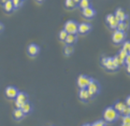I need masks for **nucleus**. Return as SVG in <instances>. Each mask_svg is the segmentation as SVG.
I'll list each match as a JSON object with an SVG mask.
<instances>
[{
	"label": "nucleus",
	"mask_w": 130,
	"mask_h": 126,
	"mask_svg": "<svg viewBox=\"0 0 130 126\" xmlns=\"http://www.w3.org/2000/svg\"><path fill=\"white\" fill-rule=\"evenodd\" d=\"M119 113L112 106L107 107L103 112V119L105 122H114L118 120Z\"/></svg>",
	"instance_id": "1"
},
{
	"label": "nucleus",
	"mask_w": 130,
	"mask_h": 126,
	"mask_svg": "<svg viewBox=\"0 0 130 126\" xmlns=\"http://www.w3.org/2000/svg\"><path fill=\"white\" fill-rule=\"evenodd\" d=\"M87 91H88L89 94L91 98H94L95 95H98L100 92V85L96 80H95L94 79H91V81L89 83L88 87H87Z\"/></svg>",
	"instance_id": "2"
},
{
	"label": "nucleus",
	"mask_w": 130,
	"mask_h": 126,
	"mask_svg": "<svg viewBox=\"0 0 130 126\" xmlns=\"http://www.w3.org/2000/svg\"><path fill=\"white\" fill-rule=\"evenodd\" d=\"M101 64L107 70L109 71H116L119 68L118 65L113 61L112 57H103L101 60Z\"/></svg>",
	"instance_id": "3"
},
{
	"label": "nucleus",
	"mask_w": 130,
	"mask_h": 126,
	"mask_svg": "<svg viewBox=\"0 0 130 126\" xmlns=\"http://www.w3.org/2000/svg\"><path fill=\"white\" fill-rule=\"evenodd\" d=\"M78 24L76 21L69 20L64 25V30L68 34H72V35H77L78 34Z\"/></svg>",
	"instance_id": "4"
},
{
	"label": "nucleus",
	"mask_w": 130,
	"mask_h": 126,
	"mask_svg": "<svg viewBox=\"0 0 130 126\" xmlns=\"http://www.w3.org/2000/svg\"><path fill=\"white\" fill-rule=\"evenodd\" d=\"M26 102H28V94L24 92H19L17 96L15 97V106L16 109H22Z\"/></svg>",
	"instance_id": "5"
},
{
	"label": "nucleus",
	"mask_w": 130,
	"mask_h": 126,
	"mask_svg": "<svg viewBox=\"0 0 130 126\" xmlns=\"http://www.w3.org/2000/svg\"><path fill=\"white\" fill-rule=\"evenodd\" d=\"M91 79L92 78H90L88 76H85V75H80L77 79L78 87L80 89H86L88 87L90 81H91Z\"/></svg>",
	"instance_id": "6"
},
{
	"label": "nucleus",
	"mask_w": 130,
	"mask_h": 126,
	"mask_svg": "<svg viewBox=\"0 0 130 126\" xmlns=\"http://www.w3.org/2000/svg\"><path fill=\"white\" fill-rule=\"evenodd\" d=\"M111 39H112L114 44H120L122 42H124V39H125V33L118 31V30H115L112 34Z\"/></svg>",
	"instance_id": "7"
},
{
	"label": "nucleus",
	"mask_w": 130,
	"mask_h": 126,
	"mask_svg": "<svg viewBox=\"0 0 130 126\" xmlns=\"http://www.w3.org/2000/svg\"><path fill=\"white\" fill-rule=\"evenodd\" d=\"M114 17L118 22H126L127 20V14L125 10L122 8H118V9H115V12H114Z\"/></svg>",
	"instance_id": "8"
},
{
	"label": "nucleus",
	"mask_w": 130,
	"mask_h": 126,
	"mask_svg": "<svg viewBox=\"0 0 130 126\" xmlns=\"http://www.w3.org/2000/svg\"><path fill=\"white\" fill-rule=\"evenodd\" d=\"M91 30L92 25L91 24H88V23H82V24H79V25H78V33L80 35L88 34Z\"/></svg>",
	"instance_id": "9"
},
{
	"label": "nucleus",
	"mask_w": 130,
	"mask_h": 126,
	"mask_svg": "<svg viewBox=\"0 0 130 126\" xmlns=\"http://www.w3.org/2000/svg\"><path fill=\"white\" fill-rule=\"evenodd\" d=\"M82 14L85 19L90 20V19H93L96 15V11L95 10L94 8L89 7V8H86L84 9H82Z\"/></svg>",
	"instance_id": "10"
},
{
	"label": "nucleus",
	"mask_w": 130,
	"mask_h": 126,
	"mask_svg": "<svg viewBox=\"0 0 130 126\" xmlns=\"http://www.w3.org/2000/svg\"><path fill=\"white\" fill-rule=\"evenodd\" d=\"M106 23H107V24L109 25V28H111V29H115V30H116V28H117V25H118V24H119V22L116 20L113 14L107 15Z\"/></svg>",
	"instance_id": "11"
},
{
	"label": "nucleus",
	"mask_w": 130,
	"mask_h": 126,
	"mask_svg": "<svg viewBox=\"0 0 130 126\" xmlns=\"http://www.w3.org/2000/svg\"><path fill=\"white\" fill-rule=\"evenodd\" d=\"M40 51V48L38 46L37 44H30L28 47H27V53H28V55L31 56V57H36V56L38 55Z\"/></svg>",
	"instance_id": "12"
},
{
	"label": "nucleus",
	"mask_w": 130,
	"mask_h": 126,
	"mask_svg": "<svg viewBox=\"0 0 130 126\" xmlns=\"http://www.w3.org/2000/svg\"><path fill=\"white\" fill-rule=\"evenodd\" d=\"M18 93V89L16 87H13V86H9V87H7L6 90H5V94H6V96L9 99H13L15 97L17 96Z\"/></svg>",
	"instance_id": "13"
},
{
	"label": "nucleus",
	"mask_w": 130,
	"mask_h": 126,
	"mask_svg": "<svg viewBox=\"0 0 130 126\" xmlns=\"http://www.w3.org/2000/svg\"><path fill=\"white\" fill-rule=\"evenodd\" d=\"M79 97L83 102H87V101L91 99V96H90L87 89H80V92H79Z\"/></svg>",
	"instance_id": "14"
},
{
	"label": "nucleus",
	"mask_w": 130,
	"mask_h": 126,
	"mask_svg": "<svg viewBox=\"0 0 130 126\" xmlns=\"http://www.w3.org/2000/svg\"><path fill=\"white\" fill-rule=\"evenodd\" d=\"M78 40L77 35H72V34H68V37L66 38V43L68 45H73L75 44Z\"/></svg>",
	"instance_id": "15"
},
{
	"label": "nucleus",
	"mask_w": 130,
	"mask_h": 126,
	"mask_svg": "<svg viewBox=\"0 0 130 126\" xmlns=\"http://www.w3.org/2000/svg\"><path fill=\"white\" fill-rule=\"evenodd\" d=\"M3 9L4 10L8 13H10L11 11L14 10V8H13V4H12L11 0H7L6 2L3 4Z\"/></svg>",
	"instance_id": "16"
},
{
	"label": "nucleus",
	"mask_w": 130,
	"mask_h": 126,
	"mask_svg": "<svg viewBox=\"0 0 130 126\" xmlns=\"http://www.w3.org/2000/svg\"><path fill=\"white\" fill-rule=\"evenodd\" d=\"M125 106H126V105H125L124 102H122V101H118V102L115 103V105H114V106H113V109H115L116 111L120 114V113L123 112V110L124 109Z\"/></svg>",
	"instance_id": "17"
},
{
	"label": "nucleus",
	"mask_w": 130,
	"mask_h": 126,
	"mask_svg": "<svg viewBox=\"0 0 130 126\" xmlns=\"http://www.w3.org/2000/svg\"><path fill=\"white\" fill-rule=\"evenodd\" d=\"M13 117L15 118V120H20L24 117V112L22 111L21 109H16L14 111H13Z\"/></svg>",
	"instance_id": "18"
},
{
	"label": "nucleus",
	"mask_w": 130,
	"mask_h": 126,
	"mask_svg": "<svg viewBox=\"0 0 130 126\" xmlns=\"http://www.w3.org/2000/svg\"><path fill=\"white\" fill-rule=\"evenodd\" d=\"M74 52V47L73 45H68L67 44L64 48V54L66 56H70Z\"/></svg>",
	"instance_id": "19"
},
{
	"label": "nucleus",
	"mask_w": 130,
	"mask_h": 126,
	"mask_svg": "<svg viewBox=\"0 0 130 126\" xmlns=\"http://www.w3.org/2000/svg\"><path fill=\"white\" fill-rule=\"evenodd\" d=\"M22 111L24 112V115H26V114H29L30 112L32 111V105L30 104L29 102H26L25 104H24V106H22Z\"/></svg>",
	"instance_id": "20"
},
{
	"label": "nucleus",
	"mask_w": 130,
	"mask_h": 126,
	"mask_svg": "<svg viewBox=\"0 0 130 126\" xmlns=\"http://www.w3.org/2000/svg\"><path fill=\"white\" fill-rule=\"evenodd\" d=\"M78 5L80 7V9H84L86 8L91 7V0H80V2H79Z\"/></svg>",
	"instance_id": "21"
},
{
	"label": "nucleus",
	"mask_w": 130,
	"mask_h": 126,
	"mask_svg": "<svg viewBox=\"0 0 130 126\" xmlns=\"http://www.w3.org/2000/svg\"><path fill=\"white\" fill-rule=\"evenodd\" d=\"M127 26H128V25H127V22H119L116 30L121 31V32H124V31L127 29Z\"/></svg>",
	"instance_id": "22"
},
{
	"label": "nucleus",
	"mask_w": 130,
	"mask_h": 126,
	"mask_svg": "<svg viewBox=\"0 0 130 126\" xmlns=\"http://www.w3.org/2000/svg\"><path fill=\"white\" fill-rule=\"evenodd\" d=\"M65 6L67 9H72L76 7V3L74 2V0H65Z\"/></svg>",
	"instance_id": "23"
},
{
	"label": "nucleus",
	"mask_w": 130,
	"mask_h": 126,
	"mask_svg": "<svg viewBox=\"0 0 130 126\" xmlns=\"http://www.w3.org/2000/svg\"><path fill=\"white\" fill-rule=\"evenodd\" d=\"M11 1H12V4H13L14 9H20V8L23 6V3H24L23 0H11Z\"/></svg>",
	"instance_id": "24"
},
{
	"label": "nucleus",
	"mask_w": 130,
	"mask_h": 126,
	"mask_svg": "<svg viewBox=\"0 0 130 126\" xmlns=\"http://www.w3.org/2000/svg\"><path fill=\"white\" fill-rule=\"evenodd\" d=\"M122 50H124V51L127 53L130 52V42L129 41H124V44H123Z\"/></svg>",
	"instance_id": "25"
},
{
	"label": "nucleus",
	"mask_w": 130,
	"mask_h": 126,
	"mask_svg": "<svg viewBox=\"0 0 130 126\" xmlns=\"http://www.w3.org/2000/svg\"><path fill=\"white\" fill-rule=\"evenodd\" d=\"M68 37V33L66 32L65 30L63 29L62 31H60L59 35H58V38L61 41H66V38Z\"/></svg>",
	"instance_id": "26"
},
{
	"label": "nucleus",
	"mask_w": 130,
	"mask_h": 126,
	"mask_svg": "<svg viewBox=\"0 0 130 126\" xmlns=\"http://www.w3.org/2000/svg\"><path fill=\"white\" fill-rule=\"evenodd\" d=\"M91 126H107L106 122L102 120H96L95 122H93L91 124Z\"/></svg>",
	"instance_id": "27"
},
{
	"label": "nucleus",
	"mask_w": 130,
	"mask_h": 126,
	"mask_svg": "<svg viewBox=\"0 0 130 126\" xmlns=\"http://www.w3.org/2000/svg\"><path fill=\"white\" fill-rule=\"evenodd\" d=\"M128 54H129V53H127V52H125L124 50H120V51H119V53H118V54H117V55H118L119 57H120V58H121V59H123V60H124V59H125V57H126V56L128 55Z\"/></svg>",
	"instance_id": "28"
},
{
	"label": "nucleus",
	"mask_w": 130,
	"mask_h": 126,
	"mask_svg": "<svg viewBox=\"0 0 130 126\" xmlns=\"http://www.w3.org/2000/svg\"><path fill=\"white\" fill-rule=\"evenodd\" d=\"M122 114L124 115V116H129L130 114V106H125L124 107V109L123 110V112H122Z\"/></svg>",
	"instance_id": "29"
},
{
	"label": "nucleus",
	"mask_w": 130,
	"mask_h": 126,
	"mask_svg": "<svg viewBox=\"0 0 130 126\" xmlns=\"http://www.w3.org/2000/svg\"><path fill=\"white\" fill-rule=\"evenodd\" d=\"M122 121H123V123L130 124V117L129 116H124L123 119H122Z\"/></svg>",
	"instance_id": "30"
},
{
	"label": "nucleus",
	"mask_w": 130,
	"mask_h": 126,
	"mask_svg": "<svg viewBox=\"0 0 130 126\" xmlns=\"http://www.w3.org/2000/svg\"><path fill=\"white\" fill-rule=\"evenodd\" d=\"M124 65H130V54H128V55L125 57V59H124Z\"/></svg>",
	"instance_id": "31"
},
{
	"label": "nucleus",
	"mask_w": 130,
	"mask_h": 126,
	"mask_svg": "<svg viewBox=\"0 0 130 126\" xmlns=\"http://www.w3.org/2000/svg\"><path fill=\"white\" fill-rule=\"evenodd\" d=\"M124 104H125L127 106H130V97L129 96L126 98V101H125V103H124Z\"/></svg>",
	"instance_id": "32"
},
{
	"label": "nucleus",
	"mask_w": 130,
	"mask_h": 126,
	"mask_svg": "<svg viewBox=\"0 0 130 126\" xmlns=\"http://www.w3.org/2000/svg\"><path fill=\"white\" fill-rule=\"evenodd\" d=\"M3 30H4V24L0 22V32H2Z\"/></svg>",
	"instance_id": "33"
},
{
	"label": "nucleus",
	"mask_w": 130,
	"mask_h": 126,
	"mask_svg": "<svg viewBox=\"0 0 130 126\" xmlns=\"http://www.w3.org/2000/svg\"><path fill=\"white\" fill-rule=\"evenodd\" d=\"M126 71L128 74L130 73V65H126Z\"/></svg>",
	"instance_id": "34"
},
{
	"label": "nucleus",
	"mask_w": 130,
	"mask_h": 126,
	"mask_svg": "<svg viewBox=\"0 0 130 126\" xmlns=\"http://www.w3.org/2000/svg\"><path fill=\"white\" fill-rule=\"evenodd\" d=\"M122 126H130V124H127V123H122Z\"/></svg>",
	"instance_id": "35"
},
{
	"label": "nucleus",
	"mask_w": 130,
	"mask_h": 126,
	"mask_svg": "<svg viewBox=\"0 0 130 126\" xmlns=\"http://www.w3.org/2000/svg\"><path fill=\"white\" fill-rule=\"evenodd\" d=\"M36 1H37L38 3H42V2L44 1V0H36Z\"/></svg>",
	"instance_id": "36"
},
{
	"label": "nucleus",
	"mask_w": 130,
	"mask_h": 126,
	"mask_svg": "<svg viewBox=\"0 0 130 126\" xmlns=\"http://www.w3.org/2000/svg\"><path fill=\"white\" fill-rule=\"evenodd\" d=\"M74 2H75V3H76V5H77V4H79L80 0H74Z\"/></svg>",
	"instance_id": "37"
},
{
	"label": "nucleus",
	"mask_w": 130,
	"mask_h": 126,
	"mask_svg": "<svg viewBox=\"0 0 130 126\" xmlns=\"http://www.w3.org/2000/svg\"><path fill=\"white\" fill-rule=\"evenodd\" d=\"M82 126H91V124H89V123H85V124H83Z\"/></svg>",
	"instance_id": "38"
},
{
	"label": "nucleus",
	"mask_w": 130,
	"mask_h": 126,
	"mask_svg": "<svg viewBox=\"0 0 130 126\" xmlns=\"http://www.w3.org/2000/svg\"><path fill=\"white\" fill-rule=\"evenodd\" d=\"M6 1H7V0H0V2H1L2 4H4L5 2H6Z\"/></svg>",
	"instance_id": "39"
},
{
	"label": "nucleus",
	"mask_w": 130,
	"mask_h": 126,
	"mask_svg": "<svg viewBox=\"0 0 130 126\" xmlns=\"http://www.w3.org/2000/svg\"><path fill=\"white\" fill-rule=\"evenodd\" d=\"M23 1H24V0H23Z\"/></svg>",
	"instance_id": "40"
}]
</instances>
